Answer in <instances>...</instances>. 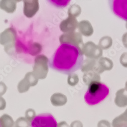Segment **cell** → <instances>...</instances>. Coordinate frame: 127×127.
Segmentation results:
<instances>
[{"label": "cell", "instance_id": "15", "mask_svg": "<svg viewBox=\"0 0 127 127\" xmlns=\"http://www.w3.org/2000/svg\"><path fill=\"white\" fill-rule=\"evenodd\" d=\"M15 127V126H14V127Z\"/></svg>", "mask_w": 127, "mask_h": 127}, {"label": "cell", "instance_id": "9", "mask_svg": "<svg viewBox=\"0 0 127 127\" xmlns=\"http://www.w3.org/2000/svg\"><path fill=\"white\" fill-rule=\"evenodd\" d=\"M120 62L124 67H127V53L125 52L121 56Z\"/></svg>", "mask_w": 127, "mask_h": 127}, {"label": "cell", "instance_id": "2", "mask_svg": "<svg viewBox=\"0 0 127 127\" xmlns=\"http://www.w3.org/2000/svg\"><path fill=\"white\" fill-rule=\"evenodd\" d=\"M109 94V89L105 84L100 81L92 82L89 84L84 100L89 105H95L103 101Z\"/></svg>", "mask_w": 127, "mask_h": 127}, {"label": "cell", "instance_id": "8", "mask_svg": "<svg viewBox=\"0 0 127 127\" xmlns=\"http://www.w3.org/2000/svg\"><path fill=\"white\" fill-rule=\"evenodd\" d=\"M36 114L34 111H30L26 114V118L30 122H32L36 118Z\"/></svg>", "mask_w": 127, "mask_h": 127}, {"label": "cell", "instance_id": "5", "mask_svg": "<svg viewBox=\"0 0 127 127\" xmlns=\"http://www.w3.org/2000/svg\"><path fill=\"white\" fill-rule=\"evenodd\" d=\"M98 62L104 70H110L113 67L112 62L111 60L107 58H101Z\"/></svg>", "mask_w": 127, "mask_h": 127}, {"label": "cell", "instance_id": "13", "mask_svg": "<svg viewBox=\"0 0 127 127\" xmlns=\"http://www.w3.org/2000/svg\"><path fill=\"white\" fill-rule=\"evenodd\" d=\"M126 89H127V81L126 82Z\"/></svg>", "mask_w": 127, "mask_h": 127}, {"label": "cell", "instance_id": "3", "mask_svg": "<svg viewBox=\"0 0 127 127\" xmlns=\"http://www.w3.org/2000/svg\"><path fill=\"white\" fill-rule=\"evenodd\" d=\"M109 5L116 16L127 21V0H111L109 1Z\"/></svg>", "mask_w": 127, "mask_h": 127}, {"label": "cell", "instance_id": "14", "mask_svg": "<svg viewBox=\"0 0 127 127\" xmlns=\"http://www.w3.org/2000/svg\"><path fill=\"white\" fill-rule=\"evenodd\" d=\"M126 28H127V24H126Z\"/></svg>", "mask_w": 127, "mask_h": 127}, {"label": "cell", "instance_id": "1", "mask_svg": "<svg viewBox=\"0 0 127 127\" xmlns=\"http://www.w3.org/2000/svg\"><path fill=\"white\" fill-rule=\"evenodd\" d=\"M83 54L77 45L62 43L48 60V66L59 73L69 75L78 70L83 64Z\"/></svg>", "mask_w": 127, "mask_h": 127}, {"label": "cell", "instance_id": "10", "mask_svg": "<svg viewBox=\"0 0 127 127\" xmlns=\"http://www.w3.org/2000/svg\"><path fill=\"white\" fill-rule=\"evenodd\" d=\"M70 127H83L82 124L79 121L73 122Z\"/></svg>", "mask_w": 127, "mask_h": 127}, {"label": "cell", "instance_id": "6", "mask_svg": "<svg viewBox=\"0 0 127 127\" xmlns=\"http://www.w3.org/2000/svg\"><path fill=\"white\" fill-rule=\"evenodd\" d=\"M112 39L109 37H104L102 38L100 41V47L102 49H108L112 45Z\"/></svg>", "mask_w": 127, "mask_h": 127}, {"label": "cell", "instance_id": "4", "mask_svg": "<svg viewBox=\"0 0 127 127\" xmlns=\"http://www.w3.org/2000/svg\"><path fill=\"white\" fill-rule=\"evenodd\" d=\"M14 122L11 117L4 115L0 117V127H13Z\"/></svg>", "mask_w": 127, "mask_h": 127}, {"label": "cell", "instance_id": "12", "mask_svg": "<svg viewBox=\"0 0 127 127\" xmlns=\"http://www.w3.org/2000/svg\"><path fill=\"white\" fill-rule=\"evenodd\" d=\"M122 42L124 45L127 48V33L125 34L122 37Z\"/></svg>", "mask_w": 127, "mask_h": 127}, {"label": "cell", "instance_id": "7", "mask_svg": "<svg viewBox=\"0 0 127 127\" xmlns=\"http://www.w3.org/2000/svg\"><path fill=\"white\" fill-rule=\"evenodd\" d=\"M15 127H30V122L24 118H20L16 120L15 123Z\"/></svg>", "mask_w": 127, "mask_h": 127}, {"label": "cell", "instance_id": "11", "mask_svg": "<svg viewBox=\"0 0 127 127\" xmlns=\"http://www.w3.org/2000/svg\"><path fill=\"white\" fill-rule=\"evenodd\" d=\"M57 127H70L68 124L65 121L61 122L57 124Z\"/></svg>", "mask_w": 127, "mask_h": 127}]
</instances>
